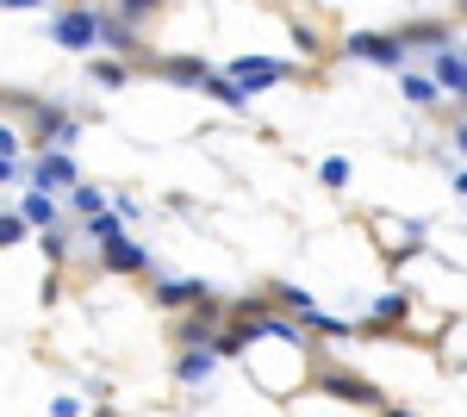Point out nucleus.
I'll return each instance as SVG.
<instances>
[{"mask_svg": "<svg viewBox=\"0 0 467 417\" xmlns=\"http://www.w3.org/2000/svg\"><path fill=\"white\" fill-rule=\"evenodd\" d=\"M57 44H63V50H94V44H100V19H94V13H63V19H57Z\"/></svg>", "mask_w": 467, "mask_h": 417, "instance_id": "nucleus-1", "label": "nucleus"}, {"mask_svg": "<svg viewBox=\"0 0 467 417\" xmlns=\"http://www.w3.org/2000/svg\"><path fill=\"white\" fill-rule=\"evenodd\" d=\"M231 81L255 94V88H268V81H287V63H268V57H244V63L231 69Z\"/></svg>", "mask_w": 467, "mask_h": 417, "instance_id": "nucleus-2", "label": "nucleus"}, {"mask_svg": "<svg viewBox=\"0 0 467 417\" xmlns=\"http://www.w3.org/2000/svg\"><path fill=\"white\" fill-rule=\"evenodd\" d=\"M349 57H368V63H399V57H405V37L361 32V37H349Z\"/></svg>", "mask_w": 467, "mask_h": 417, "instance_id": "nucleus-3", "label": "nucleus"}, {"mask_svg": "<svg viewBox=\"0 0 467 417\" xmlns=\"http://www.w3.org/2000/svg\"><path fill=\"white\" fill-rule=\"evenodd\" d=\"M436 88H449L455 100H467V57L442 50V57H436Z\"/></svg>", "mask_w": 467, "mask_h": 417, "instance_id": "nucleus-4", "label": "nucleus"}, {"mask_svg": "<svg viewBox=\"0 0 467 417\" xmlns=\"http://www.w3.org/2000/svg\"><path fill=\"white\" fill-rule=\"evenodd\" d=\"M37 187H75V162L63 150H44V162H37Z\"/></svg>", "mask_w": 467, "mask_h": 417, "instance_id": "nucleus-5", "label": "nucleus"}, {"mask_svg": "<svg viewBox=\"0 0 467 417\" xmlns=\"http://www.w3.org/2000/svg\"><path fill=\"white\" fill-rule=\"evenodd\" d=\"M150 255L138 244H125V237H119V244H107V268H119V275H131V268H144Z\"/></svg>", "mask_w": 467, "mask_h": 417, "instance_id": "nucleus-6", "label": "nucleus"}, {"mask_svg": "<svg viewBox=\"0 0 467 417\" xmlns=\"http://www.w3.org/2000/svg\"><path fill=\"white\" fill-rule=\"evenodd\" d=\"M399 88H405V100H411V106H431L436 94H442L431 75H399Z\"/></svg>", "mask_w": 467, "mask_h": 417, "instance_id": "nucleus-7", "label": "nucleus"}, {"mask_svg": "<svg viewBox=\"0 0 467 417\" xmlns=\"http://www.w3.org/2000/svg\"><path fill=\"white\" fill-rule=\"evenodd\" d=\"M88 237L107 249V244H119L125 237V224H119V212H94V224H88Z\"/></svg>", "mask_w": 467, "mask_h": 417, "instance_id": "nucleus-8", "label": "nucleus"}, {"mask_svg": "<svg viewBox=\"0 0 467 417\" xmlns=\"http://www.w3.org/2000/svg\"><path fill=\"white\" fill-rule=\"evenodd\" d=\"M44 143L69 150V143H75V119H63V112H44Z\"/></svg>", "mask_w": 467, "mask_h": 417, "instance_id": "nucleus-9", "label": "nucleus"}, {"mask_svg": "<svg viewBox=\"0 0 467 417\" xmlns=\"http://www.w3.org/2000/svg\"><path fill=\"white\" fill-rule=\"evenodd\" d=\"M19 218H26V224H44V231H50V224H57V206H50L44 193H26V206H19Z\"/></svg>", "mask_w": 467, "mask_h": 417, "instance_id": "nucleus-10", "label": "nucleus"}, {"mask_svg": "<svg viewBox=\"0 0 467 417\" xmlns=\"http://www.w3.org/2000/svg\"><path fill=\"white\" fill-rule=\"evenodd\" d=\"M187 299H206V280H169L162 287V306H187Z\"/></svg>", "mask_w": 467, "mask_h": 417, "instance_id": "nucleus-11", "label": "nucleus"}, {"mask_svg": "<svg viewBox=\"0 0 467 417\" xmlns=\"http://www.w3.org/2000/svg\"><path fill=\"white\" fill-rule=\"evenodd\" d=\"M200 88H206V94H213V100H224V106H244V88H237V81H231V75H206V81H200Z\"/></svg>", "mask_w": 467, "mask_h": 417, "instance_id": "nucleus-12", "label": "nucleus"}, {"mask_svg": "<svg viewBox=\"0 0 467 417\" xmlns=\"http://www.w3.org/2000/svg\"><path fill=\"white\" fill-rule=\"evenodd\" d=\"M206 374H213V355H206V349L193 343V355H181V381L193 386V381H206Z\"/></svg>", "mask_w": 467, "mask_h": 417, "instance_id": "nucleus-13", "label": "nucleus"}, {"mask_svg": "<svg viewBox=\"0 0 467 417\" xmlns=\"http://www.w3.org/2000/svg\"><path fill=\"white\" fill-rule=\"evenodd\" d=\"M262 337H275V343H299V324H287V318H250Z\"/></svg>", "mask_w": 467, "mask_h": 417, "instance_id": "nucleus-14", "label": "nucleus"}, {"mask_svg": "<svg viewBox=\"0 0 467 417\" xmlns=\"http://www.w3.org/2000/svg\"><path fill=\"white\" fill-rule=\"evenodd\" d=\"M19 237H26V218H13V212H6V218H0V249L19 244Z\"/></svg>", "mask_w": 467, "mask_h": 417, "instance_id": "nucleus-15", "label": "nucleus"}, {"mask_svg": "<svg viewBox=\"0 0 467 417\" xmlns=\"http://www.w3.org/2000/svg\"><path fill=\"white\" fill-rule=\"evenodd\" d=\"M324 181H330V187H343V181H349V162H343V156H330V162H324Z\"/></svg>", "mask_w": 467, "mask_h": 417, "instance_id": "nucleus-16", "label": "nucleus"}, {"mask_svg": "<svg viewBox=\"0 0 467 417\" xmlns=\"http://www.w3.org/2000/svg\"><path fill=\"white\" fill-rule=\"evenodd\" d=\"M100 44H112V50H131V32H125V26H100Z\"/></svg>", "mask_w": 467, "mask_h": 417, "instance_id": "nucleus-17", "label": "nucleus"}, {"mask_svg": "<svg viewBox=\"0 0 467 417\" xmlns=\"http://www.w3.org/2000/svg\"><path fill=\"white\" fill-rule=\"evenodd\" d=\"M405 312V299H399V293H380V299H374V318H399Z\"/></svg>", "mask_w": 467, "mask_h": 417, "instance_id": "nucleus-18", "label": "nucleus"}, {"mask_svg": "<svg viewBox=\"0 0 467 417\" xmlns=\"http://www.w3.org/2000/svg\"><path fill=\"white\" fill-rule=\"evenodd\" d=\"M75 212H88V218H94V212H100V193H94V187H75Z\"/></svg>", "mask_w": 467, "mask_h": 417, "instance_id": "nucleus-19", "label": "nucleus"}, {"mask_svg": "<svg viewBox=\"0 0 467 417\" xmlns=\"http://www.w3.org/2000/svg\"><path fill=\"white\" fill-rule=\"evenodd\" d=\"M94 81H107V88H119V81H125V69H119V63H94Z\"/></svg>", "mask_w": 467, "mask_h": 417, "instance_id": "nucleus-20", "label": "nucleus"}, {"mask_svg": "<svg viewBox=\"0 0 467 417\" xmlns=\"http://www.w3.org/2000/svg\"><path fill=\"white\" fill-rule=\"evenodd\" d=\"M281 299H287V306H299V312H312V293H306V287H281Z\"/></svg>", "mask_w": 467, "mask_h": 417, "instance_id": "nucleus-21", "label": "nucleus"}, {"mask_svg": "<svg viewBox=\"0 0 467 417\" xmlns=\"http://www.w3.org/2000/svg\"><path fill=\"white\" fill-rule=\"evenodd\" d=\"M13 150H19V138H13V131L0 125V156H13Z\"/></svg>", "mask_w": 467, "mask_h": 417, "instance_id": "nucleus-22", "label": "nucleus"}, {"mask_svg": "<svg viewBox=\"0 0 467 417\" xmlns=\"http://www.w3.org/2000/svg\"><path fill=\"white\" fill-rule=\"evenodd\" d=\"M449 138H455V150H462V156H467V125H455V131H449Z\"/></svg>", "mask_w": 467, "mask_h": 417, "instance_id": "nucleus-23", "label": "nucleus"}, {"mask_svg": "<svg viewBox=\"0 0 467 417\" xmlns=\"http://www.w3.org/2000/svg\"><path fill=\"white\" fill-rule=\"evenodd\" d=\"M0 181H13V156H0Z\"/></svg>", "mask_w": 467, "mask_h": 417, "instance_id": "nucleus-24", "label": "nucleus"}, {"mask_svg": "<svg viewBox=\"0 0 467 417\" xmlns=\"http://www.w3.org/2000/svg\"><path fill=\"white\" fill-rule=\"evenodd\" d=\"M0 6H37V0H0Z\"/></svg>", "mask_w": 467, "mask_h": 417, "instance_id": "nucleus-25", "label": "nucleus"}, {"mask_svg": "<svg viewBox=\"0 0 467 417\" xmlns=\"http://www.w3.org/2000/svg\"><path fill=\"white\" fill-rule=\"evenodd\" d=\"M455 193H467V174H455Z\"/></svg>", "mask_w": 467, "mask_h": 417, "instance_id": "nucleus-26", "label": "nucleus"}, {"mask_svg": "<svg viewBox=\"0 0 467 417\" xmlns=\"http://www.w3.org/2000/svg\"><path fill=\"white\" fill-rule=\"evenodd\" d=\"M387 417H411V412H387Z\"/></svg>", "mask_w": 467, "mask_h": 417, "instance_id": "nucleus-27", "label": "nucleus"}]
</instances>
